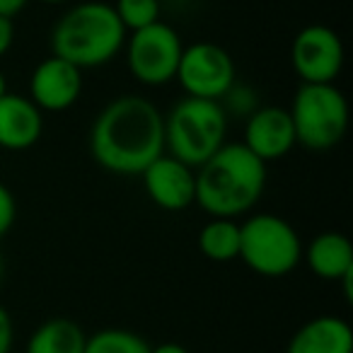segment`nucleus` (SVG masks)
I'll return each mask as SVG.
<instances>
[{
  "label": "nucleus",
  "mask_w": 353,
  "mask_h": 353,
  "mask_svg": "<svg viewBox=\"0 0 353 353\" xmlns=\"http://www.w3.org/2000/svg\"><path fill=\"white\" fill-rule=\"evenodd\" d=\"M88 334L73 319L56 317L39 324L27 343V353H85Z\"/></svg>",
  "instance_id": "16"
},
{
  "label": "nucleus",
  "mask_w": 353,
  "mask_h": 353,
  "mask_svg": "<svg viewBox=\"0 0 353 353\" xmlns=\"http://www.w3.org/2000/svg\"><path fill=\"white\" fill-rule=\"evenodd\" d=\"M114 12L126 32H138L160 22V0H117Z\"/></svg>",
  "instance_id": "19"
},
{
  "label": "nucleus",
  "mask_w": 353,
  "mask_h": 353,
  "mask_svg": "<svg viewBox=\"0 0 353 353\" xmlns=\"http://www.w3.org/2000/svg\"><path fill=\"white\" fill-rule=\"evenodd\" d=\"M150 353H189V351L184 346H179V343H160L155 348L150 346Z\"/></svg>",
  "instance_id": "25"
},
{
  "label": "nucleus",
  "mask_w": 353,
  "mask_h": 353,
  "mask_svg": "<svg viewBox=\"0 0 353 353\" xmlns=\"http://www.w3.org/2000/svg\"><path fill=\"white\" fill-rule=\"evenodd\" d=\"M17 218V203L12 192L0 182V237H6L10 232L12 223Z\"/></svg>",
  "instance_id": "21"
},
{
  "label": "nucleus",
  "mask_w": 353,
  "mask_h": 353,
  "mask_svg": "<svg viewBox=\"0 0 353 353\" xmlns=\"http://www.w3.org/2000/svg\"><path fill=\"white\" fill-rule=\"evenodd\" d=\"M90 152L112 174H141L165 155V117L141 94L112 99L92 123Z\"/></svg>",
  "instance_id": "1"
},
{
  "label": "nucleus",
  "mask_w": 353,
  "mask_h": 353,
  "mask_svg": "<svg viewBox=\"0 0 353 353\" xmlns=\"http://www.w3.org/2000/svg\"><path fill=\"white\" fill-rule=\"evenodd\" d=\"M44 133V112L22 94L0 97V148L3 150H30Z\"/></svg>",
  "instance_id": "13"
},
{
  "label": "nucleus",
  "mask_w": 353,
  "mask_h": 353,
  "mask_svg": "<svg viewBox=\"0 0 353 353\" xmlns=\"http://www.w3.org/2000/svg\"><path fill=\"white\" fill-rule=\"evenodd\" d=\"M235 78V61L223 46L213 41H196L184 46L174 80H179L187 97L221 102L223 94L237 83Z\"/></svg>",
  "instance_id": "8"
},
{
  "label": "nucleus",
  "mask_w": 353,
  "mask_h": 353,
  "mask_svg": "<svg viewBox=\"0 0 353 353\" xmlns=\"http://www.w3.org/2000/svg\"><path fill=\"white\" fill-rule=\"evenodd\" d=\"M240 259L264 279H283L303 261V242L285 218L256 213L240 223Z\"/></svg>",
  "instance_id": "5"
},
{
  "label": "nucleus",
  "mask_w": 353,
  "mask_h": 353,
  "mask_svg": "<svg viewBox=\"0 0 353 353\" xmlns=\"http://www.w3.org/2000/svg\"><path fill=\"white\" fill-rule=\"evenodd\" d=\"M15 343V327H12L10 312L0 305V353H10Z\"/></svg>",
  "instance_id": "22"
},
{
  "label": "nucleus",
  "mask_w": 353,
  "mask_h": 353,
  "mask_svg": "<svg viewBox=\"0 0 353 353\" xmlns=\"http://www.w3.org/2000/svg\"><path fill=\"white\" fill-rule=\"evenodd\" d=\"M30 0H0V15L3 17H15L17 12H22L27 8Z\"/></svg>",
  "instance_id": "24"
},
{
  "label": "nucleus",
  "mask_w": 353,
  "mask_h": 353,
  "mask_svg": "<svg viewBox=\"0 0 353 353\" xmlns=\"http://www.w3.org/2000/svg\"><path fill=\"white\" fill-rule=\"evenodd\" d=\"M182 37L165 22H155L131 32L126 39V61L131 75L141 85L160 88L176 78V68L182 61Z\"/></svg>",
  "instance_id": "7"
},
{
  "label": "nucleus",
  "mask_w": 353,
  "mask_h": 353,
  "mask_svg": "<svg viewBox=\"0 0 353 353\" xmlns=\"http://www.w3.org/2000/svg\"><path fill=\"white\" fill-rule=\"evenodd\" d=\"M295 128L288 109L259 107L245 119V143L261 162H274L285 157L295 145Z\"/></svg>",
  "instance_id": "12"
},
{
  "label": "nucleus",
  "mask_w": 353,
  "mask_h": 353,
  "mask_svg": "<svg viewBox=\"0 0 353 353\" xmlns=\"http://www.w3.org/2000/svg\"><path fill=\"white\" fill-rule=\"evenodd\" d=\"M3 94H8V78H6V73L0 70V97H3Z\"/></svg>",
  "instance_id": "26"
},
{
  "label": "nucleus",
  "mask_w": 353,
  "mask_h": 353,
  "mask_svg": "<svg viewBox=\"0 0 353 353\" xmlns=\"http://www.w3.org/2000/svg\"><path fill=\"white\" fill-rule=\"evenodd\" d=\"M310 271L322 281H341L353 274V245L343 232H322L303 250Z\"/></svg>",
  "instance_id": "15"
},
{
  "label": "nucleus",
  "mask_w": 353,
  "mask_h": 353,
  "mask_svg": "<svg viewBox=\"0 0 353 353\" xmlns=\"http://www.w3.org/2000/svg\"><path fill=\"white\" fill-rule=\"evenodd\" d=\"M12 44H15V25L10 17L0 15V59L12 49Z\"/></svg>",
  "instance_id": "23"
},
{
  "label": "nucleus",
  "mask_w": 353,
  "mask_h": 353,
  "mask_svg": "<svg viewBox=\"0 0 353 353\" xmlns=\"http://www.w3.org/2000/svg\"><path fill=\"white\" fill-rule=\"evenodd\" d=\"M44 3H49V6H59V3H68V0H44Z\"/></svg>",
  "instance_id": "27"
},
{
  "label": "nucleus",
  "mask_w": 353,
  "mask_h": 353,
  "mask_svg": "<svg viewBox=\"0 0 353 353\" xmlns=\"http://www.w3.org/2000/svg\"><path fill=\"white\" fill-rule=\"evenodd\" d=\"M295 141L310 150L339 145L348 131V102L334 83H303L288 109Z\"/></svg>",
  "instance_id": "6"
},
{
  "label": "nucleus",
  "mask_w": 353,
  "mask_h": 353,
  "mask_svg": "<svg viewBox=\"0 0 353 353\" xmlns=\"http://www.w3.org/2000/svg\"><path fill=\"white\" fill-rule=\"evenodd\" d=\"M223 102L225 104H221V107L225 109V114L230 112V114H237V117L247 119L250 114H254L256 109H259V94H256L250 85L235 83L223 94Z\"/></svg>",
  "instance_id": "20"
},
{
  "label": "nucleus",
  "mask_w": 353,
  "mask_h": 353,
  "mask_svg": "<svg viewBox=\"0 0 353 353\" xmlns=\"http://www.w3.org/2000/svg\"><path fill=\"white\" fill-rule=\"evenodd\" d=\"M126 46V27L114 6L88 0L70 8L54 27L51 51L80 70L107 65Z\"/></svg>",
  "instance_id": "3"
},
{
  "label": "nucleus",
  "mask_w": 353,
  "mask_h": 353,
  "mask_svg": "<svg viewBox=\"0 0 353 353\" xmlns=\"http://www.w3.org/2000/svg\"><path fill=\"white\" fill-rule=\"evenodd\" d=\"M3 269H6V264H3V256H0V279H3Z\"/></svg>",
  "instance_id": "28"
},
{
  "label": "nucleus",
  "mask_w": 353,
  "mask_h": 353,
  "mask_svg": "<svg viewBox=\"0 0 353 353\" xmlns=\"http://www.w3.org/2000/svg\"><path fill=\"white\" fill-rule=\"evenodd\" d=\"M290 63L303 83H334L343 68V41L332 27L310 25L290 46Z\"/></svg>",
  "instance_id": "9"
},
{
  "label": "nucleus",
  "mask_w": 353,
  "mask_h": 353,
  "mask_svg": "<svg viewBox=\"0 0 353 353\" xmlns=\"http://www.w3.org/2000/svg\"><path fill=\"white\" fill-rule=\"evenodd\" d=\"M145 194L162 211H184L196 199V172L172 155H160L141 172Z\"/></svg>",
  "instance_id": "10"
},
{
  "label": "nucleus",
  "mask_w": 353,
  "mask_h": 353,
  "mask_svg": "<svg viewBox=\"0 0 353 353\" xmlns=\"http://www.w3.org/2000/svg\"><path fill=\"white\" fill-rule=\"evenodd\" d=\"M83 70L59 56H49L34 68L30 80V99L41 112H65L80 99Z\"/></svg>",
  "instance_id": "11"
},
{
  "label": "nucleus",
  "mask_w": 353,
  "mask_h": 353,
  "mask_svg": "<svg viewBox=\"0 0 353 353\" xmlns=\"http://www.w3.org/2000/svg\"><path fill=\"white\" fill-rule=\"evenodd\" d=\"M228 114L216 99L184 97L165 117V150L189 167H201L225 145Z\"/></svg>",
  "instance_id": "4"
},
{
  "label": "nucleus",
  "mask_w": 353,
  "mask_h": 353,
  "mask_svg": "<svg viewBox=\"0 0 353 353\" xmlns=\"http://www.w3.org/2000/svg\"><path fill=\"white\" fill-rule=\"evenodd\" d=\"M85 353H150V346L131 329H102L88 336Z\"/></svg>",
  "instance_id": "18"
},
{
  "label": "nucleus",
  "mask_w": 353,
  "mask_h": 353,
  "mask_svg": "<svg viewBox=\"0 0 353 353\" xmlns=\"http://www.w3.org/2000/svg\"><path fill=\"white\" fill-rule=\"evenodd\" d=\"M199 250L218 264L240 259V223L235 218H211L199 232Z\"/></svg>",
  "instance_id": "17"
},
{
  "label": "nucleus",
  "mask_w": 353,
  "mask_h": 353,
  "mask_svg": "<svg viewBox=\"0 0 353 353\" xmlns=\"http://www.w3.org/2000/svg\"><path fill=\"white\" fill-rule=\"evenodd\" d=\"M288 353H353V329L341 317H314L293 334Z\"/></svg>",
  "instance_id": "14"
},
{
  "label": "nucleus",
  "mask_w": 353,
  "mask_h": 353,
  "mask_svg": "<svg viewBox=\"0 0 353 353\" xmlns=\"http://www.w3.org/2000/svg\"><path fill=\"white\" fill-rule=\"evenodd\" d=\"M266 187V162L242 143H225L196 172L194 203L211 218H235L259 203Z\"/></svg>",
  "instance_id": "2"
}]
</instances>
